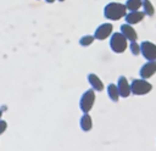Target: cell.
Instances as JSON below:
<instances>
[{
    "instance_id": "cell-9",
    "label": "cell",
    "mask_w": 156,
    "mask_h": 151,
    "mask_svg": "<svg viewBox=\"0 0 156 151\" xmlns=\"http://www.w3.org/2000/svg\"><path fill=\"white\" fill-rule=\"evenodd\" d=\"M144 17H145V13H144L143 11H139V10H138V11H129V12L124 16V19H126V23L134 26V24L140 23V22L144 19Z\"/></svg>"
},
{
    "instance_id": "cell-13",
    "label": "cell",
    "mask_w": 156,
    "mask_h": 151,
    "mask_svg": "<svg viewBox=\"0 0 156 151\" xmlns=\"http://www.w3.org/2000/svg\"><path fill=\"white\" fill-rule=\"evenodd\" d=\"M106 90H107V95H108V97H110L112 101L117 102V101L119 100L121 96H119V91H118V88H117L116 84H113V83L108 84Z\"/></svg>"
},
{
    "instance_id": "cell-8",
    "label": "cell",
    "mask_w": 156,
    "mask_h": 151,
    "mask_svg": "<svg viewBox=\"0 0 156 151\" xmlns=\"http://www.w3.org/2000/svg\"><path fill=\"white\" fill-rule=\"evenodd\" d=\"M117 88H118V91H119V96L121 97H128L130 94H132V90H130V83L128 82V79L124 77V76H121L118 77L117 79Z\"/></svg>"
},
{
    "instance_id": "cell-6",
    "label": "cell",
    "mask_w": 156,
    "mask_h": 151,
    "mask_svg": "<svg viewBox=\"0 0 156 151\" xmlns=\"http://www.w3.org/2000/svg\"><path fill=\"white\" fill-rule=\"evenodd\" d=\"M112 33H113V26H112V23H102V24H100L95 29L94 37L98 40H105L107 38H110Z\"/></svg>"
},
{
    "instance_id": "cell-16",
    "label": "cell",
    "mask_w": 156,
    "mask_h": 151,
    "mask_svg": "<svg viewBox=\"0 0 156 151\" xmlns=\"http://www.w3.org/2000/svg\"><path fill=\"white\" fill-rule=\"evenodd\" d=\"M95 40V37L91 34H85L79 39V45L80 46H90Z\"/></svg>"
},
{
    "instance_id": "cell-2",
    "label": "cell",
    "mask_w": 156,
    "mask_h": 151,
    "mask_svg": "<svg viewBox=\"0 0 156 151\" xmlns=\"http://www.w3.org/2000/svg\"><path fill=\"white\" fill-rule=\"evenodd\" d=\"M127 46H128V40L126 39V37L121 32L111 34V37H110V47L113 52L122 54V52L126 51Z\"/></svg>"
},
{
    "instance_id": "cell-18",
    "label": "cell",
    "mask_w": 156,
    "mask_h": 151,
    "mask_svg": "<svg viewBox=\"0 0 156 151\" xmlns=\"http://www.w3.org/2000/svg\"><path fill=\"white\" fill-rule=\"evenodd\" d=\"M6 129H7V122L0 119V135L4 134V133L6 132Z\"/></svg>"
},
{
    "instance_id": "cell-3",
    "label": "cell",
    "mask_w": 156,
    "mask_h": 151,
    "mask_svg": "<svg viewBox=\"0 0 156 151\" xmlns=\"http://www.w3.org/2000/svg\"><path fill=\"white\" fill-rule=\"evenodd\" d=\"M130 90H132V94L143 96L149 94L152 90V85L147 82V79L138 78V79H133V82L130 83Z\"/></svg>"
},
{
    "instance_id": "cell-21",
    "label": "cell",
    "mask_w": 156,
    "mask_h": 151,
    "mask_svg": "<svg viewBox=\"0 0 156 151\" xmlns=\"http://www.w3.org/2000/svg\"><path fill=\"white\" fill-rule=\"evenodd\" d=\"M58 1H65V0H58Z\"/></svg>"
},
{
    "instance_id": "cell-20",
    "label": "cell",
    "mask_w": 156,
    "mask_h": 151,
    "mask_svg": "<svg viewBox=\"0 0 156 151\" xmlns=\"http://www.w3.org/2000/svg\"><path fill=\"white\" fill-rule=\"evenodd\" d=\"M1 117H2V111L0 110V119H1Z\"/></svg>"
},
{
    "instance_id": "cell-4",
    "label": "cell",
    "mask_w": 156,
    "mask_h": 151,
    "mask_svg": "<svg viewBox=\"0 0 156 151\" xmlns=\"http://www.w3.org/2000/svg\"><path fill=\"white\" fill-rule=\"evenodd\" d=\"M95 104V90L88 89L83 93L79 100V108L83 111V113H89V111L93 108Z\"/></svg>"
},
{
    "instance_id": "cell-10",
    "label": "cell",
    "mask_w": 156,
    "mask_h": 151,
    "mask_svg": "<svg viewBox=\"0 0 156 151\" xmlns=\"http://www.w3.org/2000/svg\"><path fill=\"white\" fill-rule=\"evenodd\" d=\"M128 41H135L138 40V33L136 30L134 29V27L132 24H128V23H124L121 26V30H119Z\"/></svg>"
},
{
    "instance_id": "cell-7",
    "label": "cell",
    "mask_w": 156,
    "mask_h": 151,
    "mask_svg": "<svg viewBox=\"0 0 156 151\" xmlns=\"http://www.w3.org/2000/svg\"><path fill=\"white\" fill-rule=\"evenodd\" d=\"M155 73H156V60H154V61H147L146 63H144V65L140 67V71H139L140 78H143V79H149V78H151Z\"/></svg>"
},
{
    "instance_id": "cell-11",
    "label": "cell",
    "mask_w": 156,
    "mask_h": 151,
    "mask_svg": "<svg viewBox=\"0 0 156 151\" xmlns=\"http://www.w3.org/2000/svg\"><path fill=\"white\" fill-rule=\"evenodd\" d=\"M87 79H88V82H89L91 89H94L95 91H102V90H104V88H105V86H104V83H102V80L100 79V77H98L96 74L89 73L88 77H87Z\"/></svg>"
},
{
    "instance_id": "cell-15",
    "label": "cell",
    "mask_w": 156,
    "mask_h": 151,
    "mask_svg": "<svg viewBox=\"0 0 156 151\" xmlns=\"http://www.w3.org/2000/svg\"><path fill=\"white\" fill-rule=\"evenodd\" d=\"M124 5L128 11H138L143 5V0H127Z\"/></svg>"
},
{
    "instance_id": "cell-5",
    "label": "cell",
    "mask_w": 156,
    "mask_h": 151,
    "mask_svg": "<svg viewBox=\"0 0 156 151\" xmlns=\"http://www.w3.org/2000/svg\"><path fill=\"white\" fill-rule=\"evenodd\" d=\"M140 52L143 57L147 61H154L156 60V44L149 40H144L140 44Z\"/></svg>"
},
{
    "instance_id": "cell-1",
    "label": "cell",
    "mask_w": 156,
    "mask_h": 151,
    "mask_svg": "<svg viewBox=\"0 0 156 151\" xmlns=\"http://www.w3.org/2000/svg\"><path fill=\"white\" fill-rule=\"evenodd\" d=\"M126 15H127V9L124 4L111 1L104 7V16L110 21H118L123 18Z\"/></svg>"
},
{
    "instance_id": "cell-14",
    "label": "cell",
    "mask_w": 156,
    "mask_h": 151,
    "mask_svg": "<svg viewBox=\"0 0 156 151\" xmlns=\"http://www.w3.org/2000/svg\"><path fill=\"white\" fill-rule=\"evenodd\" d=\"M141 7H143V12L145 13V16H150V17L154 16V13H155V6H154V4L150 0H143Z\"/></svg>"
},
{
    "instance_id": "cell-17",
    "label": "cell",
    "mask_w": 156,
    "mask_h": 151,
    "mask_svg": "<svg viewBox=\"0 0 156 151\" xmlns=\"http://www.w3.org/2000/svg\"><path fill=\"white\" fill-rule=\"evenodd\" d=\"M129 50H130V52L133 55H136V56L139 54H141L140 52V44L136 43V40L135 41H129Z\"/></svg>"
},
{
    "instance_id": "cell-12",
    "label": "cell",
    "mask_w": 156,
    "mask_h": 151,
    "mask_svg": "<svg viewBox=\"0 0 156 151\" xmlns=\"http://www.w3.org/2000/svg\"><path fill=\"white\" fill-rule=\"evenodd\" d=\"M79 125H80V128H82L83 132H89V130H91V128H93V119H91V116H90L89 113H84V114L80 117Z\"/></svg>"
},
{
    "instance_id": "cell-19",
    "label": "cell",
    "mask_w": 156,
    "mask_h": 151,
    "mask_svg": "<svg viewBox=\"0 0 156 151\" xmlns=\"http://www.w3.org/2000/svg\"><path fill=\"white\" fill-rule=\"evenodd\" d=\"M45 1H46L48 4H52V2H55L56 0H45Z\"/></svg>"
}]
</instances>
